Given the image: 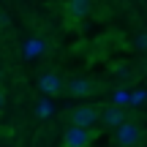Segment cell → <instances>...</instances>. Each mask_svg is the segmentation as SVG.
Segmentation results:
<instances>
[{"label":"cell","mask_w":147,"mask_h":147,"mask_svg":"<svg viewBox=\"0 0 147 147\" xmlns=\"http://www.w3.org/2000/svg\"><path fill=\"white\" fill-rule=\"evenodd\" d=\"M98 123V109L95 106H76L71 115V125L74 128H87L93 131V125Z\"/></svg>","instance_id":"6da1fadb"},{"label":"cell","mask_w":147,"mask_h":147,"mask_svg":"<svg viewBox=\"0 0 147 147\" xmlns=\"http://www.w3.org/2000/svg\"><path fill=\"white\" fill-rule=\"evenodd\" d=\"M95 139V131H87V128H68L63 136V144L65 147H87L90 142Z\"/></svg>","instance_id":"7a4b0ae2"},{"label":"cell","mask_w":147,"mask_h":147,"mask_svg":"<svg viewBox=\"0 0 147 147\" xmlns=\"http://www.w3.org/2000/svg\"><path fill=\"white\" fill-rule=\"evenodd\" d=\"M139 125H134V123H123L120 128H117V142H120V147H136L139 142Z\"/></svg>","instance_id":"3957f363"},{"label":"cell","mask_w":147,"mask_h":147,"mask_svg":"<svg viewBox=\"0 0 147 147\" xmlns=\"http://www.w3.org/2000/svg\"><path fill=\"white\" fill-rule=\"evenodd\" d=\"M38 87H41L47 95H57L60 90H63V79H60L57 74H44V76L38 79Z\"/></svg>","instance_id":"277c9868"},{"label":"cell","mask_w":147,"mask_h":147,"mask_svg":"<svg viewBox=\"0 0 147 147\" xmlns=\"http://www.w3.org/2000/svg\"><path fill=\"white\" fill-rule=\"evenodd\" d=\"M98 120L104 123L106 128H120L123 123H125V112L117 109V106H112V109H106L104 115H98Z\"/></svg>","instance_id":"5b68a950"},{"label":"cell","mask_w":147,"mask_h":147,"mask_svg":"<svg viewBox=\"0 0 147 147\" xmlns=\"http://www.w3.org/2000/svg\"><path fill=\"white\" fill-rule=\"evenodd\" d=\"M68 93L76 95V98H87V95L93 93V82H90V79L76 76V79H71V82H68Z\"/></svg>","instance_id":"8992f818"},{"label":"cell","mask_w":147,"mask_h":147,"mask_svg":"<svg viewBox=\"0 0 147 147\" xmlns=\"http://www.w3.org/2000/svg\"><path fill=\"white\" fill-rule=\"evenodd\" d=\"M87 14H90V0H68V16L82 19Z\"/></svg>","instance_id":"52a82bcc"},{"label":"cell","mask_w":147,"mask_h":147,"mask_svg":"<svg viewBox=\"0 0 147 147\" xmlns=\"http://www.w3.org/2000/svg\"><path fill=\"white\" fill-rule=\"evenodd\" d=\"M44 49H47V44L41 38H30V41H25V49L22 52H25V57H38Z\"/></svg>","instance_id":"ba28073f"},{"label":"cell","mask_w":147,"mask_h":147,"mask_svg":"<svg viewBox=\"0 0 147 147\" xmlns=\"http://www.w3.org/2000/svg\"><path fill=\"white\" fill-rule=\"evenodd\" d=\"M36 115L38 117H49L52 115V104H49V101H41V104L36 106Z\"/></svg>","instance_id":"9c48e42d"},{"label":"cell","mask_w":147,"mask_h":147,"mask_svg":"<svg viewBox=\"0 0 147 147\" xmlns=\"http://www.w3.org/2000/svg\"><path fill=\"white\" fill-rule=\"evenodd\" d=\"M136 49H147V33H139L136 36Z\"/></svg>","instance_id":"30bf717a"},{"label":"cell","mask_w":147,"mask_h":147,"mask_svg":"<svg viewBox=\"0 0 147 147\" xmlns=\"http://www.w3.org/2000/svg\"><path fill=\"white\" fill-rule=\"evenodd\" d=\"M0 25H8V14H0Z\"/></svg>","instance_id":"8fae6325"},{"label":"cell","mask_w":147,"mask_h":147,"mask_svg":"<svg viewBox=\"0 0 147 147\" xmlns=\"http://www.w3.org/2000/svg\"><path fill=\"white\" fill-rule=\"evenodd\" d=\"M3 106H5V95L0 93V109H3Z\"/></svg>","instance_id":"7c38bea8"}]
</instances>
